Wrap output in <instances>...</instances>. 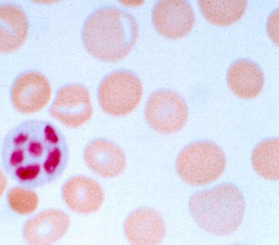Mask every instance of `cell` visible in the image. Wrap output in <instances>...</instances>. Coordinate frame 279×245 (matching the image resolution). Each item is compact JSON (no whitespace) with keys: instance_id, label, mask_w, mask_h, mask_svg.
Segmentation results:
<instances>
[{"instance_id":"1","label":"cell","mask_w":279,"mask_h":245,"mask_svg":"<svg viewBox=\"0 0 279 245\" xmlns=\"http://www.w3.org/2000/svg\"><path fill=\"white\" fill-rule=\"evenodd\" d=\"M7 171L19 182L36 184L49 181L63 169L67 149L62 135L50 122L28 120L7 135L2 147Z\"/></svg>"},{"instance_id":"2","label":"cell","mask_w":279,"mask_h":245,"mask_svg":"<svg viewBox=\"0 0 279 245\" xmlns=\"http://www.w3.org/2000/svg\"><path fill=\"white\" fill-rule=\"evenodd\" d=\"M139 28L135 17L112 6L100 8L85 20L81 39L87 51L96 59L115 62L124 59L138 40Z\"/></svg>"},{"instance_id":"3","label":"cell","mask_w":279,"mask_h":245,"mask_svg":"<svg viewBox=\"0 0 279 245\" xmlns=\"http://www.w3.org/2000/svg\"><path fill=\"white\" fill-rule=\"evenodd\" d=\"M189 208L193 219L203 230L214 235L226 236L241 225L246 204L239 189L225 183L193 194Z\"/></svg>"},{"instance_id":"4","label":"cell","mask_w":279,"mask_h":245,"mask_svg":"<svg viewBox=\"0 0 279 245\" xmlns=\"http://www.w3.org/2000/svg\"><path fill=\"white\" fill-rule=\"evenodd\" d=\"M227 159L222 150L207 140L192 142L177 155L175 168L179 176L192 185H203L219 178L224 172Z\"/></svg>"},{"instance_id":"5","label":"cell","mask_w":279,"mask_h":245,"mask_svg":"<svg viewBox=\"0 0 279 245\" xmlns=\"http://www.w3.org/2000/svg\"><path fill=\"white\" fill-rule=\"evenodd\" d=\"M143 94L141 80L125 70H116L106 75L97 91L101 108L113 117H124L132 113L140 104Z\"/></svg>"},{"instance_id":"6","label":"cell","mask_w":279,"mask_h":245,"mask_svg":"<svg viewBox=\"0 0 279 245\" xmlns=\"http://www.w3.org/2000/svg\"><path fill=\"white\" fill-rule=\"evenodd\" d=\"M189 114L187 105L182 97L168 89L154 92L148 97L144 110L148 125L162 135L180 131L187 122Z\"/></svg>"},{"instance_id":"7","label":"cell","mask_w":279,"mask_h":245,"mask_svg":"<svg viewBox=\"0 0 279 245\" xmlns=\"http://www.w3.org/2000/svg\"><path fill=\"white\" fill-rule=\"evenodd\" d=\"M49 113L56 120L70 127L75 128L84 124L93 114L88 90L77 84L62 86L57 92Z\"/></svg>"},{"instance_id":"8","label":"cell","mask_w":279,"mask_h":245,"mask_svg":"<svg viewBox=\"0 0 279 245\" xmlns=\"http://www.w3.org/2000/svg\"><path fill=\"white\" fill-rule=\"evenodd\" d=\"M151 17L157 32L170 39H179L187 35L195 22L191 6L182 0L157 1L153 8Z\"/></svg>"},{"instance_id":"9","label":"cell","mask_w":279,"mask_h":245,"mask_svg":"<svg viewBox=\"0 0 279 245\" xmlns=\"http://www.w3.org/2000/svg\"><path fill=\"white\" fill-rule=\"evenodd\" d=\"M51 94V87L46 77L31 71L23 73L16 78L11 87L10 97L16 110L31 114L45 107Z\"/></svg>"},{"instance_id":"10","label":"cell","mask_w":279,"mask_h":245,"mask_svg":"<svg viewBox=\"0 0 279 245\" xmlns=\"http://www.w3.org/2000/svg\"><path fill=\"white\" fill-rule=\"evenodd\" d=\"M124 229L128 241L137 245L158 244L166 233L163 218L149 208H140L130 213L124 222Z\"/></svg>"},{"instance_id":"11","label":"cell","mask_w":279,"mask_h":245,"mask_svg":"<svg viewBox=\"0 0 279 245\" xmlns=\"http://www.w3.org/2000/svg\"><path fill=\"white\" fill-rule=\"evenodd\" d=\"M84 158L90 169L104 177L118 176L126 165V158L122 149L105 139H95L89 143L84 150Z\"/></svg>"},{"instance_id":"12","label":"cell","mask_w":279,"mask_h":245,"mask_svg":"<svg viewBox=\"0 0 279 245\" xmlns=\"http://www.w3.org/2000/svg\"><path fill=\"white\" fill-rule=\"evenodd\" d=\"M70 225L68 216L56 210L43 212L26 224L23 235L32 245H47L60 239L67 231Z\"/></svg>"},{"instance_id":"13","label":"cell","mask_w":279,"mask_h":245,"mask_svg":"<svg viewBox=\"0 0 279 245\" xmlns=\"http://www.w3.org/2000/svg\"><path fill=\"white\" fill-rule=\"evenodd\" d=\"M64 199L68 206L79 213L89 214L98 210L104 200V193L95 181L83 176L69 179L63 186Z\"/></svg>"},{"instance_id":"14","label":"cell","mask_w":279,"mask_h":245,"mask_svg":"<svg viewBox=\"0 0 279 245\" xmlns=\"http://www.w3.org/2000/svg\"><path fill=\"white\" fill-rule=\"evenodd\" d=\"M29 31L27 16L18 6L4 3L0 7V51L12 53L25 43Z\"/></svg>"},{"instance_id":"15","label":"cell","mask_w":279,"mask_h":245,"mask_svg":"<svg viewBox=\"0 0 279 245\" xmlns=\"http://www.w3.org/2000/svg\"><path fill=\"white\" fill-rule=\"evenodd\" d=\"M230 90L236 96L246 100L253 99L263 91L264 78L262 71L255 63L240 59L230 66L226 76Z\"/></svg>"},{"instance_id":"16","label":"cell","mask_w":279,"mask_h":245,"mask_svg":"<svg viewBox=\"0 0 279 245\" xmlns=\"http://www.w3.org/2000/svg\"><path fill=\"white\" fill-rule=\"evenodd\" d=\"M198 2L204 18L217 26L236 23L243 17L247 8V1L244 0H202Z\"/></svg>"},{"instance_id":"17","label":"cell","mask_w":279,"mask_h":245,"mask_svg":"<svg viewBox=\"0 0 279 245\" xmlns=\"http://www.w3.org/2000/svg\"><path fill=\"white\" fill-rule=\"evenodd\" d=\"M252 166L262 178L270 181L279 178V140L271 138L259 143L253 149Z\"/></svg>"},{"instance_id":"18","label":"cell","mask_w":279,"mask_h":245,"mask_svg":"<svg viewBox=\"0 0 279 245\" xmlns=\"http://www.w3.org/2000/svg\"><path fill=\"white\" fill-rule=\"evenodd\" d=\"M8 201L15 212L27 214L36 210L39 204V198L37 194L32 191L17 187L9 191Z\"/></svg>"}]
</instances>
